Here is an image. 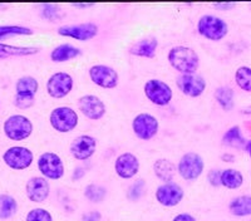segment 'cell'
<instances>
[{
    "mask_svg": "<svg viewBox=\"0 0 251 221\" xmlns=\"http://www.w3.org/2000/svg\"><path fill=\"white\" fill-rule=\"evenodd\" d=\"M214 6L216 9H221V10H228V9L235 8L234 3H219V4H214Z\"/></svg>",
    "mask_w": 251,
    "mask_h": 221,
    "instance_id": "38",
    "label": "cell"
},
{
    "mask_svg": "<svg viewBox=\"0 0 251 221\" xmlns=\"http://www.w3.org/2000/svg\"><path fill=\"white\" fill-rule=\"evenodd\" d=\"M78 113L71 107H57L50 112L49 122L59 133H68L78 126Z\"/></svg>",
    "mask_w": 251,
    "mask_h": 221,
    "instance_id": "5",
    "label": "cell"
},
{
    "mask_svg": "<svg viewBox=\"0 0 251 221\" xmlns=\"http://www.w3.org/2000/svg\"><path fill=\"white\" fill-rule=\"evenodd\" d=\"M3 131L12 141L26 140L33 132V123L23 115H13L4 121Z\"/></svg>",
    "mask_w": 251,
    "mask_h": 221,
    "instance_id": "4",
    "label": "cell"
},
{
    "mask_svg": "<svg viewBox=\"0 0 251 221\" xmlns=\"http://www.w3.org/2000/svg\"><path fill=\"white\" fill-rule=\"evenodd\" d=\"M230 213L235 216H250L251 215V196L243 195L232 198L228 205Z\"/></svg>",
    "mask_w": 251,
    "mask_h": 221,
    "instance_id": "25",
    "label": "cell"
},
{
    "mask_svg": "<svg viewBox=\"0 0 251 221\" xmlns=\"http://www.w3.org/2000/svg\"><path fill=\"white\" fill-rule=\"evenodd\" d=\"M25 221H53V218H51L48 210L37 207V209H33L29 211Z\"/></svg>",
    "mask_w": 251,
    "mask_h": 221,
    "instance_id": "32",
    "label": "cell"
},
{
    "mask_svg": "<svg viewBox=\"0 0 251 221\" xmlns=\"http://www.w3.org/2000/svg\"><path fill=\"white\" fill-rule=\"evenodd\" d=\"M223 142L225 146L234 147V148L246 149V146H248V141L244 138L241 128L239 126H234L227 129V132L223 137Z\"/></svg>",
    "mask_w": 251,
    "mask_h": 221,
    "instance_id": "26",
    "label": "cell"
},
{
    "mask_svg": "<svg viewBox=\"0 0 251 221\" xmlns=\"http://www.w3.org/2000/svg\"><path fill=\"white\" fill-rule=\"evenodd\" d=\"M73 78L67 72H57L49 77L47 82V92L51 98H64L73 89Z\"/></svg>",
    "mask_w": 251,
    "mask_h": 221,
    "instance_id": "10",
    "label": "cell"
},
{
    "mask_svg": "<svg viewBox=\"0 0 251 221\" xmlns=\"http://www.w3.org/2000/svg\"><path fill=\"white\" fill-rule=\"evenodd\" d=\"M38 169L43 177L49 180H59L64 175V164L59 155L54 152H44L38 158Z\"/></svg>",
    "mask_w": 251,
    "mask_h": 221,
    "instance_id": "8",
    "label": "cell"
},
{
    "mask_svg": "<svg viewBox=\"0 0 251 221\" xmlns=\"http://www.w3.org/2000/svg\"><path fill=\"white\" fill-rule=\"evenodd\" d=\"M82 54L80 49L77 47L72 46L69 43L60 44V46L55 47L50 53V59L55 63H63V62H67V60L75 59L78 55Z\"/></svg>",
    "mask_w": 251,
    "mask_h": 221,
    "instance_id": "21",
    "label": "cell"
},
{
    "mask_svg": "<svg viewBox=\"0 0 251 221\" xmlns=\"http://www.w3.org/2000/svg\"><path fill=\"white\" fill-rule=\"evenodd\" d=\"M89 78L96 86L106 89L116 88L118 86V73L112 67L104 64H96L89 68Z\"/></svg>",
    "mask_w": 251,
    "mask_h": 221,
    "instance_id": "12",
    "label": "cell"
},
{
    "mask_svg": "<svg viewBox=\"0 0 251 221\" xmlns=\"http://www.w3.org/2000/svg\"><path fill=\"white\" fill-rule=\"evenodd\" d=\"M243 113H245V115H251V107H249V108L244 109Z\"/></svg>",
    "mask_w": 251,
    "mask_h": 221,
    "instance_id": "42",
    "label": "cell"
},
{
    "mask_svg": "<svg viewBox=\"0 0 251 221\" xmlns=\"http://www.w3.org/2000/svg\"><path fill=\"white\" fill-rule=\"evenodd\" d=\"M221 158H223L225 162H234V160H235L234 156L228 155V153H225V155H223V156H221Z\"/></svg>",
    "mask_w": 251,
    "mask_h": 221,
    "instance_id": "39",
    "label": "cell"
},
{
    "mask_svg": "<svg viewBox=\"0 0 251 221\" xmlns=\"http://www.w3.org/2000/svg\"><path fill=\"white\" fill-rule=\"evenodd\" d=\"M78 109L88 120L97 121L106 115V106L100 97L93 95H86L78 99Z\"/></svg>",
    "mask_w": 251,
    "mask_h": 221,
    "instance_id": "13",
    "label": "cell"
},
{
    "mask_svg": "<svg viewBox=\"0 0 251 221\" xmlns=\"http://www.w3.org/2000/svg\"><path fill=\"white\" fill-rule=\"evenodd\" d=\"M97 148V140L92 136L82 135L72 141L69 151L75 160L84 161L91 158Z\"/></svg>",
    "mask_w": 251,
    "mask_h": 221,
    "instance_id": "16",
    "label": "cell"
},
{
    "mask_svg": "<svg viewBox=\"0 0 251 221\" xmlns=\"http://www.w3.org/2000/svg\"><path fill=\"white\" fill-rule=\"evenodd\" d=\"M172 221H196V219L192 215H190V214H180V215H177Z\"/></svg>",
    "mask_w": 251,
    "mask_h": 221,
    "instance_id": "37",
    "label": "cell"
},
{
    "mask_svg": "<svg viewBox=\"0 0 251 221\" xmlns=\"http://www.w3.org/2000/svg\"><path fill=\"white\" fill-rule=\"evenodd\" d=\"M197 32L203 38L212 42L224 39L228 33V25L225 20L216 15H202L197 23Z\"/></svg>",
    "mask_w": 251,
    "mask_h": 221,
    "instance_id": "3",
    "label": "cell"
},
{
    "mask_svg": "<svg viewBox=\"0 0 251 221\" xmlns=\"http://www.w3.org/2000/svg\"><path fill=\"white\" fill-rule=\"evenodd\" d=\"M33 30L30 28L22 25H0V40L9 37H18V35H31Z\"/></svg>",
    "mask_w": 251,
    "mask_h": 221,
    "instance_id": "30",
    "label": "cell"
},
{
    "mask_svg": "<svg viewBox=\"0 0 251 221\" xmlns=\"http://www.w3.org/2000/svg\"><path fill=\"white\" fill-rule=\"evenodd\" d=\"M234 97L235 93L232 91V88L230 87H219V88L215 91V98L219 102V104L221 106V108L224 111H231L234 108Z\"/></svg>",
    "mask_w": 251,
    "mask_h": 221,
    "instance_id": "27",
    "label": "cell"
},
{
    "mask_svg": "<svg viewBox=\"0 0 251 221\" xmlns=\"http://www.w3.org/2000/svg\"><path fill=\"white\" fill-rule=\"evenodd\" d=\"M205 169L203 160L199 153L187 152L181 157L177 165V171L182 178L187 181H194L200 177Z\"/></svg>",
    "mask_w": 251,
    "mask_h": 221,
    "instance_id": "6",
    "label": "cell"
},
{
    "mask_svg": "<svg viewBox=\"0 0 251 221\" xmlns=\"http://www.w3.org/2000/svg\"><path fill=\"white\" fill-rule=\"evenodd\" d=\"M220 182L224 187L230 190H236L243 186L244 176L239 170L235 169H226L221 171L220 175Z\"/></svg>",
    "mask_w": 251,
    "mask_h": 221,
    "instance_id": "24",
    "label": "cell"
},
{
    "mask_svg": "<svg viewBox=\"0 0 251 221\" xmlns=\"http://www.w3.org/2000/svg\"><path fill=\"white\" fill-rule=\"evenodd\" d=\"M235 82L245 92L251 93V68L249 67H240L235 72Z\"/></svg>",
    "mask_w": 251,
    "mask_h": 221,
    "instance_id": "29",
    "label": "cell"
},
{
    "mask_svg": "<svg viewBox=\"0 0 251 221\" xmlns=\"http://www.w3.org/2000/svg\"><path fill=\"white\" fill-rule=\"evenodd\" d=\"M132 128H133L134 135L140 140L149 141L157 135L160 124L154 116L150 113H140L133 118Z\"/></svg>",
    "mask_w": 251,
    "mask_h": 221,
    "instance_id": "11",
    "label": "cell"
},
{
    "mask_svg": "<svg viewBox=\"0 0 251 221\" xmlns=\"http://www.w3.org/2000/svg\"><path fill=\"white\" fill-rule=\"evenodd\" d=\"M58 34L62 37L87 42L93 39L98 34V26L94 23H82L77 25H62L58 28Z\"/></svg>",
    "mask_w": 251,
    "mask_h": 221,
    "instance_id": "15",
    "label": "cell"
},
{
    "mask_svg": "<svg viewBox=\"0 0 251 221\" xmlns=\"http://www.w3.org/2000/svg\"><path fill=\"white\" fill-rule=\"evenodd\" d=\"M143 89H145L146 97L149 98L152 103L160 107L167 106L174 96L171 87L160 79H150L149 82H146Z\"/></svg>",
    "mask_w": 251,
    "mask_h": 221,
    "instance_id": "7",
    "label": "cell"
},
{
    "mask_svg": "<svg viewBox=\"0 0 251 221\" xmlns=\"http://www.w3.org/2000/svg\"><path fill=\"white\" fill-rule=\"evenodd\" d=\"M34 160L31 149L24 146L9 147L3 153L4 164L13 170H25L30 167Z\"/></svg>",
    "mask_w": 251,
    "mask_h": 221,
    "instance_id": "9",
    "label": "cell"
},
{
    "mask_svg": "<svg viewBox=\"0 0 251 221\" xmlns=\"http://www.w3.org/2000/svg\"><path fill=\"white\" fill-rule=\"evenodd\" d=\"M50 185L43 176H34L29 178L25 185L26 197L33 202H43L48 198Z\"/></svg>",
    "mask_w": 251,
    "mask_h": 221,
    "instance_id": "18",
    "label": "cell"
},
{
    "mask_svg": "<svg viewBox=\"0 0 251 221\" xmlns=\"http://www.w3.org/2000/svg\"><path fill=\"white\" fill-rule=\"evenodd\" d=\"M157 47H158V42L154 37L143 38L129 48V53L132 55H137V57L153 58L156 55Z\"/></svg>",
    "mask_w": 251,
    "mask_h": 221,
    "instance_id": "20",
    "label": "cell"
},
{
    "mask_svg": "<svg viewBox=\"0 0 251 221\" xmlns=\"http://www.w3.org/2000/svg\"><path fill=\"white\" fill-rule=\"evenodd\" d=\"M18 211V202L8 194L0 195V220H6L15 215Z\"/></svg>",
    "mask_w": 251,
    "mask_h": 221,
    "instance_id": "28",
    "label": "cell"
},
{
    "mask_svg": "<svg viewBox=\"0 0 251 221\" xmlns=\"http://www.w3.org/2000/svg\"><path fill=\"white\" fill-rule=\"evenodd\" d=\"M84 196L91 202H102L107 196V190L103 186H100V185L91 184L84 190Z\"/></svg>",
    "mask_w": 251,
    "mask_h": 221,
    "instance_id": "31",
    "label": "cell"
},
{
    "mask_svg": "<svg viewBox=\"0 0 251 221\" xmlns=\"http://www.w3.org/2000/svg\"><path fill=\"white\" fill-rule=\"evenodd\" d=\"M114 170L121 178L128 180L134 177L140 171V161L133 153H122L114 162Z\"/></svg>",
    "mask_w": 251,
    "mask_h": 221,
    "instance_id": "19",
    "label": "cell"
},
{
    "mask_svg": "<svg viewBox=\"0 0 251 221\" xmlns=\"http://www.w3.org/2000/svg\"><path fill=\"white\" fill-rule=\"evenodd\" d=\"M39 89V82L31 75H23L15 83L14 106L20 109L30 108L34 104L35 95Z\"/></svg>",
    "mask_w": 251,
    "mask_h": 221,
    "instance_id": "2",
    "label": "cell"
},
{
    "mask_svg": "<svg viewBox=\"0 0 251 221\" xmlns=\"http://www.w3.org/2000/svg\"><path fill=\"white\" fill-rule=\"evenodd\" d=\"M100 219H102V216L98 211H92V213L83 216V221H100Z\"/></svg>",
    "mask_w": 251,
    "mask_h": 221,
    "instance_id": "36",
    "label": "cell"
},
{
    "mask_svg": "<svg viewBox=\"0 0 251 221\" xmlns=\"http://www.w3.org/2000/svg\"><path fill=\"white\" fill-rule=\"evenodd\" d=\"M183 189L180 185L175 184V182H166L157 187L156 190V198L162 206L172 207L178 205L182 201Z\"/></svg>",
    "mask_w": 251,
    "mask_h": 221,
    "instance_id": "17",
    "label": "cell"
},
{
    "mask_svg": "<svg viewBox=\"0 0 251 221\" xmlns=\"http://www.w3.org/2000/svg\"><path fill=\"white\" fill-rule=\"evenodd\" d=\"M73 6H75V8H89V6H93V4H73Z\"/></svg>",
    "mask_w": 251,
    "mask_h": 221,
    "instance_id": "40",
    "label": "cell"
},
{
    "mask_svg": "<svg viewBox=\"0 0 251 221\" xmlns=\"http://www.w3.org/2000/svg\"><path fill=\"white\" fill-rule=\"evenodd\" d=\"M178 89L188 97H200L206 89V80L199 74H181L177 77Z\"/></svg>",
    "mask_w": 251,
    "mask_h": 221,
    "instance_id": "14",
    "label": "cell"
},
{
    "mask_svg": "<svg viewBox=\"0 0 251 221\" xmlns=\"http://www.w3.org/2000/svg\"><path fill=\"white\" fill-rule=\"evenodd\" d=\"M169 62L181 74H194L200 67V58L192 48L177 46L170 49Z\"/></svg>",
    "mask_w": 251,
    "mask_h": 221,
    "instance_id": "1",
    "label": "cell"
},
{
    "mask_svg": "<svg viewBox=\"0 0 251 221\" xmlns=\"http://www.w3.org/2000/svg\"><path fill=\"white\" fill-rule=\"evenodd\" d=\"M40 48L38 47H17L0 43V59H5L9 57H28V55L37 54Z\"/></svg>",
    "mask_w": 251,
    "mask_h": 221,
    "instance_id": "22",
    "label": "cell"
},
{
    "mask_svg": "<svg viewBox=\"0 0 251 221\" xmlns=\"http://www.w3.org/2000/svg\"><path fill=\"white\" fill-rule=\"evenodd\" d=\"M143 190H145V181L143 180H138L136 181L131 187H129V191H128V197L131 198L132 201L134 200H138L142 195Z\"/></svg>",
    "mask_w": 251,
    "mask_h": 221,
    "instance_id": "33",
    "label": "cell"
},
{
    "mask_svg": "<svg viewBox=\"0 0 251 221\" xmlns=\"http://www.w3.org/2000/svg\"><path fill=\"white\" fill-rule=\"evenodd\" d=\"M220 175H221V171H217V170H211L208 172L207 178L212 186H220L221 185V182H220Z\"/></svg>",
    "mask_w": 251,
    "mask_h": 221,
    "instance_id": "35",
    "label": "cell"
},
{
    "mask_svg": "<svg viewBox=\"0 0 251 221\" xmlns=\"http://www.w3.org/2000/svg\"><path fill=\"white\" fill-rule=\"evenodd\" d=\"M153 171L156 176L163 182H171L177 172V167L174 162L167 158H160L153 165Z\"/></svg>",
    "mask_w": 251,
    "mask_h": 221,
    "instance_id": "23",
    "label": "cell"
},
{
    "mask_svg": "<svg viewBox=\"0 0 251 221\" xmlns=\"http://www.w3.org/2000/svg\"><path fill=\"white\" fill-rule=\"evenodd\" d=\"M42 15H43V18H46L47 20H49V22H54V20L59 19L58 8L55 5H51V4H47V5L43 6Z\"/></svg>",
    "mask_w": 251,
    "mask_h": 221,
    "instance_id": "34",
    "label": "cell"
},
{
    "mask_svg": "<svg viewBox=\"0 0 251 221\" xmlns=\"http://www.w3.org/2000/svg\"><path fill=\"white\" fill-rule=\"evenodd\" d=\"M246 151H248L249 155H250V157H251V141H249V142H248V146H246Z\"/></svg>",
    "mask_w": 251,
    "mask_h": 221,
    "instance_id": "41",
    "label": "cell"
}]
</instances>
